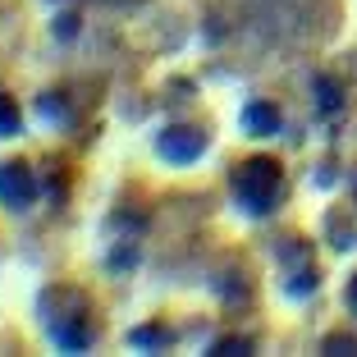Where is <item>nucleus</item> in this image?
Returning a JSON list of instances; mask_svg holds the SVG:
<instances>
[{
  "label": "nucleus",
  "instance_id": "f257e3e1",
  "mask_svg": "<svg viewBox=\"0 0 357 357\" xmlns=\"http://www.w3.org/2000/svg\"><path fill=\"white\" fill-rule=\"evenodd\" d=\"M234 197H238V206L248 211V215H266V211H275V202H280V188H284V169L280 160L271 156H248L243 165H234Z\"/></svg>",
  "mask_w": 357,
  "mask_h": 357
},
{
  "label": "nucleus",
  "instance_id": "6e6552de",
  "mask_svg": "<svg viewBox=\"0 0 357 357\" xmlns=\"http://www.w3.org/2000/svg\"><path fill=\"white\" fill-rule=\"evenodd\" d=\"M211 353H215V357H225V353H248V339H220Z\"/></svg>",
  "mask_w": 357,
  "mask_h": 357
},
{
  "label": "nucleus",
  "instance_id": "9b49d317",
  "mask_svg": "<svg viewBox=\"0 0 357 357\" xmlns=\"http://www.w3.org/2000/svg\"><path fill=\"white\" fill-rule=\"evenodd\" d=\"M105 5H137V0H105Z\"/></svg>",
  "mask_w": 357,
  "mask_h": 357
},
{
  "label": "nucleus",
  "instance_id": "1a4fd4ad",
  "mask_svg": "<svg viewBox=\"0 0 357 357\" xmlns=\"http://www.w3.org/2000/svg\"><path fill=\"white\" fill-rule=\"evenodd\" d=\"M326 348H348V353H357V344H353V339H344V335H335V339H326Z\"/></svg>",
  "mask_w": 357,
  "mask_h": 357
},
{
  "label": "nucleus",
  "instance_id": "f03ea898",
  "mask_svg": "<svg viewBox=\"0 0 357 357\" xmlns=\"http://www.w3.org/2000/svg\"><path fill=\"white\" fill-rule=\"evenodd\" d=\"M156 151L165 160H174V165H188V160H197L202 151H206V133H202V128H188V124H174V128L160 133Z\"/></svg>",
  "mask_w": 357,
  "mask_h": 357
},
{
  "label": "nucleus",
  "instance_id": "39448f33",
  "mask_svg": "<svg viewBox=\"0 0 357 357\" xmlns=\"http://www.w3.org/2000/svg\"><path fill=\"white\" fill-rule=\"evenodd\" d=\"M316 105H321V115H335L344 105V92H339L335 78H316Z\"/></svg>",
  "mask_w": 357,
  "mask_h": 357
},
{
  "label": "nucleus",
  "instance_id": "423d86ee",
  "mask_svg": "<svg viewBox=\"0 0 357 357\" xmlns=\"http://www.w3.org/2000/svg\"><path fill=\"white\" fill-rule=\"evenodd\" d=\"M10 133H19V105L0 92V137H10Z\"/></svg>",
  "mask_w": 357,
  "mask_h": 357
},
{
  "label": "nucleus",
  "instance_id": "20e7f679",
  "mask_svg": "<svg viewBox=\"0 0 357 357\" xmlns=\"http://www.w3.org/2000/svg\"><path fill=\"white\" fill-rule=\"evenodd\" d=\"M243 124L252 128V133H275V128H280V110L266 105V101H252L248 110H243Z\"/></svg>",
  "mask_w": 357,
  "mask_h": 357
},
{
  "label": "nucleus",
  "instance_id": "7ed1b4c3",
  "mask_svg": "<svg viewBox=\"0 0 357 357\" xmlns=\"http://www.w3.org/2000/svg\"><path fill=\"white\" fill-rule=\"evenodd\" d=\"M0 202L14 206V211H23V206L37 202V174H32L23 160H10V165L0 169Z\"/></svg>",
  "mask_w": 357,
  "mask_h": 357
},
{
  "label": "nucleus",
  "instance_id": "9d476101",
  "mask_svg": "<svg viewBox=\"0 0 357 357\" xmlns=\"http://www.w3.org/2000/svg\"><path fill=\"white\" fill-rule=\"evenodd\" d=\"M348 303H353V312H357V275H353V284H348Z\"/></svg>",
  "mask_w": 357,
  "mask_h": 357
},
{
  "label": "nucleus",
  "instance_id": "0eeeda50",
  "mask_svg": "<svg viewBox=\"0 0 357 357\" xmlns=\"http://www.w3.org/2000/svg\"><path fill=\"white\" fill-rule=\"evenodd\" d=\"M128 339H133L137 348H156V344H169V335H165V330H133Z\"/></svg>",
  "mask_w": 357,
  "mask_h": 357
}]
</instances>
